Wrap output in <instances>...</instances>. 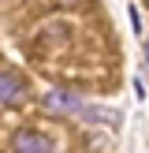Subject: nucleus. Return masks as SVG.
<instances>
[{
    "instance_id": "nucleus-2",
    "label": "nucleus",
    "mask_w": 149,
    "mask_h": 153,
    "mask_svg": "<svg viewBox=\"0 0 149 153\" xmlns=\"http://www.w3.org/2000/svg\"><path fill=\"white\" fill-rule=\"evenodd\" d=\"M26 97V82L15 71H0V105H19Z\"/></svg>"
},
{
    "instance_id": "nucleus-3",
    "label": "nucleus",
    "mask_w": 149,
    "mask_h": 153,
    "mask_svg": "<svg viewBox=\"0 0 149 153\" xmlns=\"http://www.w3.org/2000/svg\"><path fill=\"white\" fill-rule=\"evenodd\" d=\"M45 108H49V112H74V116H78L82 97L78 94H67V90H52V94H45Z\"/></svg>"
},
{
    "instance_id": "nucleus-4",
    "label": "nucleus",
    "mask_w": 149,
    "mask_h": 153,
    "mask_svg": "<svg viewBox=\"0 0 149 153\" xmlns=\"http://www.w3.org/2000/svg\"><path fill=\"white\" fill-rule=\"evenodd\" d=\"M78 116H82V120H101V123H112V127L119 123V112H116V108H86V105H82Z\"/></svg>"
},
{
    "instance_id": "nucleus-1",
    "label": "nucleus",
    "mask_w": 149,
    "mask_h": 153,
    "mask_svg": "<svg viewBox=\"0 0 149 153\" xmlns=\"http://www.w3.org/2000/svg\"><path fill=\"white\" fill-rule=\"evenodd\" d=\"M11 153H52V138L34 131V127H22L11 138Z\"/></svg>"
},
{
    "instance_id": "nucleus-5",
    "label": "nucleus",
    "mask_w": 149,
    "mask_h": 153,
    "mask_svg": "<svg viewBox=\"0 0 149 153\" xmlns=\"http://www.w3.org/2000/svg\"><path fill=\"white\" fill-rule=\"evenodd\" d=\"M131 26H134V34L142 30V15H138V7H131Z\"/></svg>"
}]
</instances>
